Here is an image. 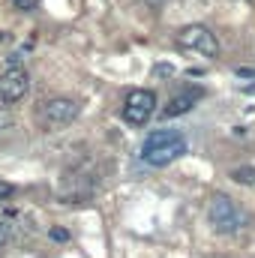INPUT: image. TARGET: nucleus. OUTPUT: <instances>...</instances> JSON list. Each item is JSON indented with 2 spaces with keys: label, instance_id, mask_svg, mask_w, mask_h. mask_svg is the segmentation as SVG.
Wrapping results in <instances>:
<instances>
[{
  "label": "nucleus",
  "instance_id": "10",
  "mask_svg": "<svg viewBox=\"0 0 255 258\" xmlns=\"http://www.w3.org/2000/svg\"><path fill=\"white\" fill-rule=\"evenodd\" d=\"M9 195H15V186L9 180H0V201H6Z\"/></svg>",
  "mask_w": 255,
  "mask_h": 258
},
{
  "label": "nucleus",
  "instance_id": "3",
  "mask_svg": "<svg viewBox=\"0 0 255 258\" xmlns=\"http://www.w3.org/2000/svg\"><path fill=\"white\" fill-rule=\"evenodd\" d=\"M153 114H156V93L144 90V87L129 90L123 99V120L129 126H144Z\"/></svg>",
  "mask_w": 255,
  "mask_h": 258
},
{
  "label": "nucleus",
  "instance_id": "11",
  "mask_svg": "<svg viewBox=\"0 0 255 258\" xmlns=\"http://www.w3.org/2000/svg\"><path fill=\"white\" fill-rule=\"evenodd\" d=\"M6 240H9V225L0 222V246H6Z\"/></svg>",
  "mask_w": 255,
  "mask_h": 258
},
{
  "label": "nucleus",
  "instance_id": "12",
  "mask_svg": "<svg viewBox=\"0 0 255 258\" xmlns=\"http://www.w3.org/2000/svg\"><path fill=\"white\" fill-rule=\"evenodd\" d=\"M12 126V117H9V111H0V129H9Z\"/></svg>",
  "mask_w": 255,
  "mask_h": 258
},
{
  "label": "nucleus",
  "instance_id": "13",
  "mask_svg": "<svg viewBox=\"0 0 255 258\" xmlns=\"http://www.w3.org/2000/svg\"><path fill=\"white\" fill-rule=\"evenodd\" d=\"M51 237H54V240H66L69 231H66V228H51Z\"/></svg>",
  "mask_w": 255,
  "mask_h": 258
},
{
  "label": "nucleus",
  "instance_id": "14",
  "mask_svg": "<svg viewBox=\"0 0 255 258\" xmlns=\"http://www.w3.org/2000/svg\"><path fill=\"white\" fill-rule=\"evenodd\" d=\"M237 75H243V78H255V69H237Z\"/></svg>",
  "mask_w": 255,
  "mask_h": 258
},
{
  "label": "nucleus",
  "instance_id": "15",
  "mask_svg": "<svg viewBox=\"0 0 255 258\" xmlns=\"http://www.w3.org/2000/svg\"><path fill=\"white\" fill-rule=\"evenodd\" d=\"M243 93H255V84H249V87H243Z\"/></svg>",
  "mask_w": 255,
  "mask_h": 258
},
{
  "label": "nucleus",
  "instance_id": "2",
  "mask_svg": "<svg viewBox=\"0 0 255 258\" xmlns=\"http://www.w3.org/2000/svg\"><path fill=\"white\" fill-rule=\"evenodd\" d=\"M207 219H210L213 231H219V234H234L246 222V216L237 210V204L228 195H213V201L207 207Z\"/></svg>",
  "mask_w": 255,
  "mask_h": 258
},
{
  "label": "nucleus",
  "instance_id": "7",
  "mask_svg": "<svg viewBox=\"0 0 255 258\" xmlns=\"http://www.w3.org/2000/svg\"><path fill=\"white\" fill-rule=\"evenodd\" d=\"M201 96H204V87H186V90L174 93V96L168 99V105L162 108V117H165V120H171V117L186 114V111H192V105H195Z\"/></svg>",
  "mask_w": 255,
  "mask_h": 258
},
{
  "label": "nucleus",
  "instance_id": "4",
  "mask_svg": "<svg viewBox=\"0 0 255 258\" xmlns=\"http://www.w3.org/2000/svg\"><path fill=\"white\" fill-rule=\"evenodd\" d=\"M78 111H81V105L75 102V99H69V96H54V99H45L42 105H39V117H42V123L51 129H60L66 123H72L75 117H78Z\"/></svg>",
  "mask_w": 255,
  "mask_h": 258
},
{
  "label": "nucleus",
  "instance_id": "9",
  "mask_svg": "<svg viewBox=\"0 0 255 258\" xmlns=\"http://www.w3.org/2000/svg\"><path fill=\"white\" fill-rule=\"evenodd\" d=\"M15 3V9H21V12H33L36 6H39V0H12Z\"/></svg>",
  "mask_w": 255,
  "mask_h": 258
},
{
  "label": "nucleus",
  "instance_id": "5",
  "mask_svg": "<svg viewBox=\"0 0 255 258\" xmlns=\"http://www.w3.org/2000/svg\"><path fill=\"white\" fill-rule=\"evenodd\" d=\"M177 45L180 48H189V51H198L204 57H216L219 54V42L216 36L204 27V24H189L177 33Z\"/></svg>",
  "mask_w": 255,
  "mask_h": 258
},
{
  "label": "nucleus",
  "instance_id": "8",
  "mask_svg": "<svg viewBox=\"0 0 255 258\" xmlns=\"http://www.w3.org/2000/svg\"><path fill=\"white\" fill-rule=\"evenodd\" d=\"M231 180L243 183V186H255V165H237V168H231Z\"/></svg>",
  "mask_w": 255,
  "mask_h": 258
},
{
  "label": "nucleus",
  "instance_id": "1",
  "mask_svg": "<svg viewBox=\"0 0 255 258\" xmlns=\"http://www.w3.org/2000/svg\"><path fill=\"white\" fill-rule=\"evenodd\" d=\"M189 150L183 132L177 129H153L144 144H141V159L153 168H162V165H171L174 159H180L183 153Z\"/></svg>",
  "mask_w": 255,
  "mask_h": 258
},
{
  "label": "nucleus",
  "instance_id": "6",
  "mask_svg": "<svg viewBox=\"0 0 255 258\" xmlns=\"http://www.w3.org/2000/svg\"><path fill=\"white\" fill-rule=\"evenodd\" d=\"M27 90H30V75H27V69H24V66L12 63L9 69H3V72H0V99H3L6 105H12V102L24 99V96H27Z\"/></svg>",
  "mask_w": 255,
  "mask_h": 258
}]
</instances>
